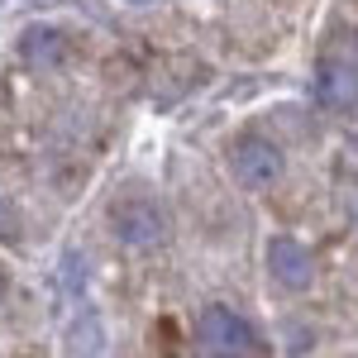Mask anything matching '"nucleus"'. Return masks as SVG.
Instances as JSON below:
<instances>
[{"mask_svg":"<svg viewBox=\"0 0 358 358\" xmlns=\"http://www.w3.org/2000/svg\"><path fill=\"white\" fill-rule=\"evenodd\" d=\"M196 334H201V349H210V354H263L268 349L263 334L229 306H206Z\"/></svg>","mask_w":358,"mask_h":358,"instance_id":"obj_2","label":"nucleus"},{"mask_svg":"<svg viewBox=\"0 0 358 358\" xmlns=\"http://www.w3.org/2000/svg\"><path fill=\"white\" fill-rule=\"evenodd\" d=\"M20 57H24L34 72H57V67H67V57H72V38L53 24H29L20 34Z\"/></svg>","mask_w":358,"mask_h":358,"instance_id":"obj_6","label":"nucleus"},{"mask_svg":"<svg viewBox=\"0 0 358 358\" xmlns=\"http://www.w3.org/2000/svg\"><path fill=\"white\" fill-rule=\"evenodd\" d=\"M315 96L334 115L358 110V62L354 57H325L320 72H315Z\"/></svg>","mask_w":358,"mask_h":358,"instance_id":"obj_5","label":"nucleus"},{"mask_svg":"<svg viewBox=\"0 0 358 358\" xmlns=\"http://www.w3.org/2000/svg\"><path fill=\"white\" fill-rule=\"evenodd\" d=\"M106 220H110V234L124 248H158L167 239V210L148 192L115 196L110 210H106Z\"/></svg>","mask_w":358,"mask_h":358,"instance_id":"obj_1","label":"nucleus"},{"mask_svg":"<svg viewBox=\"0 0 358 358\" xmlns=\"http://www.w3.org/2000/svg\"><path fill=\"white\" fill-rule=\"evenodd\" d=\"M287 172V158L268 134H244L234 143V177L248 192H273Z\"/></svg>","mask_w":358,"mask_h":358,"instance_id":"obj_3","label":"nucleus"},{"mask_svg":"<svg viewBox=\"0 0 358 358\" xmlns=\"http://www.w3.org/2000/svg\"><path fill=\"white\" fill-rule=\"evenodd\" d=\"M0 229H5V234H15V210H10L5 201H0Z\"/></svg>","mask_w":358,"mask_h":358,"instance_id":"obj_7","label":"nucleus"},{"mask_svg":"<svg viewBox=\"0 0 358 358\" xmlns=\"http://www.w3.org/2000/svg\"><path fill=\"white\" fill-rule=\"evenodd\" d=\"M263 263H268V273H273L287 292H306V287L315 282V258H310V248L296 244L292 234H273L268 248H263Z\"/></svg>","mask_w":358,"mask_h":358,"instance_id":"obj_4","label":"nucleus"},{"mask_svg":"<svg viewBox=\"0 0 358 358\" xmlns=\"http://www.w3.org/2000/svg\"><path fill=\"white\" fill-rule=\"evenodd\" d=\"M124 5H153V0H124Z\"/></svg>","mask_w":358,"mask_h":358,"instance_id":"obj_9","label":"nucleus"},{"mask_svg":"<svg viewBox=\"0 0 358 358\" xmlns=\"http://www.w3.org/2000/svg\"><path fill=\"white\" fill-rule=\"evenodd\" d=\"M0 301H5V268H0Z\"/></svg>","mask_w":358,"mask_h":358,"instance_id":"obj_8","label":"nucleus"}]
</instances>
